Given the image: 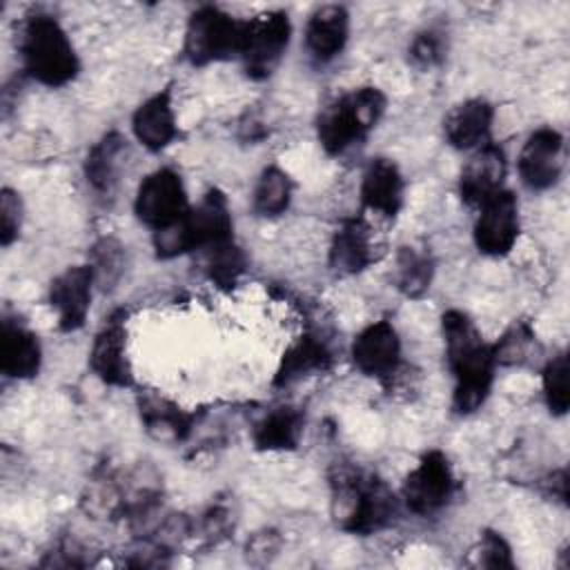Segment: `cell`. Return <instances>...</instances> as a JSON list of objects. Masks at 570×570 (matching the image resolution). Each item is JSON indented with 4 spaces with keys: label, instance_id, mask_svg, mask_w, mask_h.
<instances>
[{
    "label": "cell",
    "instance_id": "obj_25",
    "mask_svg": "<svg viewBox=\"0 0 570 570\" xmlns=\"http://www.w3.org/2000/svg\"><path fill=\"white\" fill-rule=\"evenodd\" d=\"M127 140L118 131H107L87 154L85 176L98 194H109L118 180Z\"/></svg>",
    "mask_w": 570,
    "mask_h": 570
},
{
    "label": "cell",
    "instance_id": "obj_3",
    "mask_svg": "<svg viewBox=\"0 0 570 570\" xmlns=\"http://www.w3.org/2000/svg\"><path fill=\"white\" fill-rule=\"evenodd\" d=\"M20 58L24 71L47 87H62L71 82L80 69L67 31L47 13H33L22 24Z\"/></svg>",
    "mask_w": 570,
    "mask_h": 570
},
{
    "label": "cell",
    "instance_id": "obj_7",
    "mask_svg": "<svg viewBox=\"0 0 570 570\" xmlns=\"http://www.w3.org/2000/svg\"><path fill=\"white\" fill-rule=\"evenodd\" d=\"M289 33L292 24L285 11H269L247 20L240 60L252 80H265L274 73L287 49Z\"/></svg>",
    "mask_w": 570,
    "mask_h": 570
},
{
    "label": "cell",
    "instance_id": "obj_23",
    "mask_svg": "<svg viewBox=\"0 0 570 570\" xmlns=\"http://www.w3.org/2000/svg\"><path fill=\"white\" fill-rule=\"evenodd\" d=\"M138 410H140L145 430L156 441H165V443L185 441L194 428L191 414L183 412L176 403L151 392L138 396Z\"/></svg>",
    "mask_w": 570,
    "mask_h": 570
},
{
    "label": "cell",
    "instance_id": "obj_11",
    "mask_svg": "<svg viewBox=\"0 0 570 570\" xmlns=\"http://www.w3.org/2000/svg\"><path fill=\"white\" fill-rule=\"evenodd\" d=\"M125 312L118 309L109 314L94 338L89 365L94 374L111 385V387H129L131 385V367L127 361V330H125Z\"/></svg>",
    "mask_w": 570,
    "mask_h": 570
},
{
    "label": "cell",
    "instance_id": "obj_31",
    "mask_svg": "<svg viewBox=\"0 0 570 570\" xmlns=\"http://www.w3.org/2000/svg\"><path fill=\"white\" fill-rule=\"evenodd\" d=\"M534 343H537V336L530 323L519 321L497 341V345H492L494 361L501 365H521L530 358L528 354Z\"/></svg>",
    "mask_w": 570,
    "mask_h": 570
},
{
    "label": "cell",
    "instance_id": "obj_36",
    "mask_svg": "<svg viewBox=\"0 0 570 570\" xmlns=\"http://www.w3.org/2000/svg\"><path fill=\"white\" fill-rule=\"evenodd\" d=\"M232 530V514L229 508L225 505H212L203 519V532L205 537H209L212 541H218L223 537H227V532Z\"/></svg>",
    "mask_w": 570,
    "mask_h": 570
},
{
    "label": "cell",
    "instance_id": "obj_18",
    "mask_svg": "<svg viewBox=\"0 0 570 570\" xmlns=\"http://www.w3.org/2000/svg\"><path fill=\"white\" fill-rule=\"evenodd\" d=\"M350 36V16L341 4L318 7L305 29V47L316 62H330L336 58Z\"/></svg>",
    "mask_w": 570,
    "mask_h": 570
},
{
    "label": "cell",
    "instance_id": "obj_12",
    "mask_svg": "<svg viewBox=\"0 0 570 570\" xmlns=\"http://www.w3.org/2000/svg\"><path fill=\"white\" fill-rule=\"evenodd\" d=\"M352 361L365 374L387 381L401 363V341L390 321H376L361 330L352 343Z\"/></svg>",
    "mask_w": 570,
    "mask_h": 570
},
{
    "label": "cell",
    "instance_id": "obj_4",
    "mask_svg": "<svg viewBox=\"0 0 570 570\" xmlns=\"http://www.w3.org/2000/svg\"><path fill=\"white\" fill-rule=\"evenodd\" d=\"M234 223L223 191L209 189L196 207H189L183 218L154 232V247L160 258H174L185 252L207 249L234 238Z\"/></svg>",
    "mask_w": 570,
    "mask_h": 570
},
{
    "label": "cell",
    "instance_id": "obj_10",
    "mask_svg": "<svg viewBox=\"0 0 570 570\" xmlns=\"http://www.w3.org/2000/svg\"><path fill=\"white\" fill-rule=\"evenodd\" d=\"M519 238V205L517 198L501 189L483 205L474 223V245L485 256H505Z\"/></svg>",
    "mask_w": 570,
    "mask_h": 570
},
{
    "label": "cell",
    "instance_id": "obj_20",
    "mask_svg": "<svg viewBox=\"0 0 570 570\" xmlns=\"http://www.w3.org/2000/svg\"><path fill=\"white\" fill-rule=\"evenodd\" d=\"M131 127H134L138 142L145 145L149 151L165 149L178 134L169 89H163V91L154 94L151 98H147L134 111Z\"/></svg>",
    "mask_w": 570,
    "mask_h": 570
},
{
    "label": "cell",
    "instance_id": "obj_8",
    "mask_svg": "<svg viewBox=\"0 0 570 570\" xmlns=\"http://www.w3.org/2000/svg\"><path fill=\"white\" fill-rule=\"evenodd\" d=\"M403 503L419 517L445 508L454 494V472L441 450H430L403 481Z\"/></svg>",
    "mask_w": 570,
    "mask_h": 570
},
{
    "label": "cell",
    "instance_id": "obj_16",
    "mask_svg": "<svg viewBox=\"0 0 570 570\" xmlns=\"http://www.w3.org/2000/svg\"><path fill=\"white\" fill-rule=\"evenodd\" d=\"M374 261V238L372 227L365 218H345L330 245V267L338 276H352L363 272Z\"/></svg>",
    "mask_w": 570,
    "mask_h": 570
},
{
    "label": "cell",
    "instance_id": "obj_24",
    "mask_svg": "<svg viewBox=\"0 0 570 570\" xmlns=\"http://www.w3.org/2000/svg\"><path fill=\"white\" fill-rule=\"evenodd\" d=\"M305 414L301 407L281 405L267 412L261 421H256L252 430V441L256 450L263 452H278V450H294L303 436Z\"/></svg>",
    "mask_w": 570,
    "mask_h": 570
},
{
    "label": "cell",
    "instance_id": "obj_1",
    "mask_svg": "<svg viewBox=\"0 0 570 570\" xmlns=\"http://www.w3.org/2000/svg\"><path fill=\"white\" fill-rule=\"evenodd\" d=\"M448 365L454 376L452 407L459 414L479 410L494 381V350L476 330L474 321L461 309H448L441 318Z\"/></svg>",
    "mask_w": 570,
    "mask_h": 570
},
{
    "label": "cell",
    "instance_id": "obj_21",
    "mask_svg": "<svg viewBox=\"0 0 570 570\" xmlns=\"http://www.w3.org/2000/svg\"><path fill=\"white\" fill-rule=\"evenodd\" d=\"M332 363V350L316 332L301 334L285 352L274 374V385L285 387L314 372H325Z\"/></svg>",
    "mask_w": 570,
    "mask_h": 570
},
{
    "label": "cell",
    "instance_id": "obj_14",
    "mask_svg": "<svg viewBox=\"0 0 570 570\" xmlns=\"http://www.w3.org/2000/svg\"><path fill=\"white\" fill-rule=\"evenodd\" d=\"M96 283L91 265H73L58 274L49 285V303L56 309L58 325L62 332H73L85 325L91 287Z\"/></svg>",
    "mask_w": 570,
    "mask_h": 570
},
{
    "label": "cell",
    "instance_id": "obj_32",
    "mask_svg": "<svg viewBox=\"0 0 570 570\" xmlns=\"http://www.w3.org/2000/svg\"><path fill=\"white\" fill-rule=\"evenodd\" d=\"M474 566L481 568H514L512 550L508 541L492 530H485L479 539V546L474 550Z\"/></svg>",
    "mask_w": 570,
    "mask_h": 570
},
{
    "label": "cell",
    "instance_id": "obj_6",
    "mask_svg": "<svg viewBox=\"0 0 570 570\" xmlns=\"http://www.w3.org/2000/svg\"><path fill=\"white\" fill-rule=\"evenodd\" d=\"M247 20H236L218 7H200L191 13L185 31V58L191 65H207L240 56Z\"/></svg>",
    "mask_w": 570,
    "mask_h": 570
},
{
    "label": "cell",
    "instance_id": "obj_28",
    "mask_svg": "<svg viewBox=\"0 0 570 570\" xmlns=\"http://www.w3.org/2000/svg\"><path fill=\"white\" fill-rule=\"evenodd\" d=\"M203 261H205V272L209 281H214L223 289L234 287L247 265L245 254L234 243V238L203 249Z\"/></svg>",
    "mask_w": 570,
    "mask_h": 570
},
{
    "label": "cell",
    "instance_id": "obj_19",
    "mask_svg": "<svg viewBox=\"0 0 570 570\" xmlns=\"http://www.w3.org/2000/svg\"><path fill=\"white\" fill-rule=\"evenodd\" d=\"M361 200L367 209L396 216L403 205V176L390 158H372L363 171Z\"/></svg>",
    "mask_w": 570,
    "mask_h": 570
},
{
    "label": "cell",
    "instance_id": "obj_9",
    "mask_svg": "<svg viewBox=\"0 0 570 570\" xmlns=\"http://www.w3.org/2000/svg\"><path fill=\"white\" fill-rule=\"evenodd\" d=\"M134 209L138 220L149 225L154 232L176 223L189 209L183 178L167 167L151 171L138 185Z\"/></svg>",
    "mask_w": 570,
    "mask_h": 570
},
{
    "label": "cell",
    "instance_id": "obj_13",
    "mask_svg": "<svg viewBox=\"0 0 570 570\" xmlns=\"http://www.w3.org/2000/svg\"><path fill=\"white\" fill-rule=\"evenodd\" d=\"M563 167V138L557 129L541 127L530 134L519 154V176L528 189L552 187Z\"/></svg>",
    "mask_w": 570,
    "mask_h": 570
},
{
    "label": "cell",
    "instance_id": "obj_33",
    "mask_svg": "<svg viewBox=\"0 0 570 570\" xmlns=\"http://www.w3.org/2000/svg\"><path fill=\"white\" fill-rule=\"evenodd\" d=\"M445 56V42L439 31L425 29L416 33V38L410 42V60L419 69L436 67Z\"/></svg>",
    "mask_w": 570,
    "mask_h": 570
},
{
    "label": "cell",
    "instance_id": "obj_22",
    "mask_svg": "<svg viewBox=\"0 0 570 570\" xmlns=\"http://www.w3.org/2000/svg\"><path fill=\"white\" fill-rule=\"evenodd\" d=\"M494 118V107L483 98H470L456 105L443 122L448 142L454 149H474L485 145Z\"/></svg>",
    "mask_w": 570,
    "mask_h": 570
},
{
    "label": "cell",
    "instance_id": "obj_27",
    "mask_svg": "<svg viewBox=\"0 0 570 570\" xmlns=\"http://www.w3.org/2000/svg\"><path fill=\"white\" fill-rule=\"evenodd\" d=\"M292 178L276 165L263 169L254 189V212L258 216H278L289 207Z\"/></svg>",
    "mask_w": 570,
    "mask_h": 570
},
{
    "label": "cell",
    "instance_id": "obj_17",
    "mask_svg": "<svg viewBox=\"0 0 570 570\" xmlns=\"http://www.w3.org/2000/svg\"><path fill=\"white\" fill-rule=\"evenodd\" d=\"M42 350L38 336L22 323L2 318L0 332V370L9 379H31L38 374Z\"/></svg>",
    "mask_w": 570,
    "mask_h": 570
},
{
    "label": "cell",
    "instance_id": "obj_34",
    "mask_svg": "<svg viewBox=\"0 0 570 570\" xmlns=\"http://www.w3.org/2000/svg\"><path fill=\"white\" fill-rule=\"evenodd\" d=\"M20 223H22L20 196L13 189L4 187L0 194V240L4 247L18 238Z\"/></svg>",
    "mask_w": 570,
    "mask_h": 570
},
{
    "label": "cell",
    "instance_id": "obj_35",
    "mask_svg": "<svg viewBox=\"0 0 570 570\" xmlns=\"http://www.w3.org/2000/svg\"><path fill=\"white\" fill-rule=\"evenodd\" d=\"M278 546H281V539H278L276 532H272V530L256 532L247 541V561L265 566V563H269L278 554Z\"/></svg>",
    "mask_w": 570,
    "mask_h": 570
},
{
    "label": "cell",
    "instance_id": "obj_2",
    "mask_svg": "<svg viewBox=\"0 0 570 570\" xmlns=\"http://www.w3.org/2000/svg\"><path fill=\"white\" fill-rule=\"evenodd\" d=\"M332 514L345 532L374 534L392 523L396 497L379 474L341 465L332 474Z\"/></svg>",
    "mask_w": 570,
    "mask_h": 570
},
{
    "label": "cell",
    "instance_id": "obj_30",
    "mask_svg": "<svg viewBox=\"0 0 570 570\" xmlns=\"http://www.w3.org/2000/svg\"><path fill=\"white\" fill-rule=\"evenodd\" d=\"M91 269H94V276H96V283L107 289V287H114L116 281L120 278L122 269H125V254H122V245L111 238V236H105L100 238L94 249H91Z\"/></svg>",
    "mask_w": 570,
    "mask_h": 570
},
{
    "label": "cell",
    "instance_id": "obj_5",
    "mask_svg": "<svg viewBox=\"0 0 570 570\" xmlns=\"http://www.w3.org/2000/svg\"><path fill=\"white\" fill-rule=\"evenodd\" d=\"M385 94L379 87H358L323 109L316 122L318 142L332 156L365 140L385 111Z\"/></svg>",
    "mask_w": 570,
    "mask_h": 570
},
{
    "label": "cell",
    "instance_id": "obj_26",
    "mask_svg": "<svg viewBox=\"0 0 570 570\" xmlns=\"http://www.w3.org/2000/svg\"><path fill=\"white\" fill-rule=\"evenodd\" d=\"M434 261L430 252L416 247H401L396 254L394 285L407 298H421L432 283Z\"/></svg>",
    "mask_w": 570,
    "mask_h": 570
},
{
    "label": "cell",
    "instance_id": "obj_29",
    "mask_svg": "<svg viewBox=\"0 0 570 570\" xmlns=\"http://www.w3.org/2000/svg\"><path fill=\"white\" fill-rule=\"evenodd\" d=\"M568 356L561 352L552 356L543 367V396L550 414L563 416L570 405L568 392Z\"/></svg>",
    "mask_w": 570,
    "mask_h": 570
},
{
    "label": "cell",
    "instance_id": "obj_15",
    "mask_svg": "<svg viewBox=\"0 0 570 570\" xmlns=\"http://www.w3.org/2000/svg\"><path fill=\"white\" fill-rule=\"evenodd\" d=\"M505 176V154L497 145H481L479 151L468 160L459 178V194L468 205H483L503 187Z\"/></svg>",
    "mask_w": 570,
    "mask_h": 570
}]
</instances>
